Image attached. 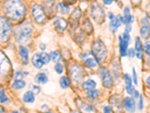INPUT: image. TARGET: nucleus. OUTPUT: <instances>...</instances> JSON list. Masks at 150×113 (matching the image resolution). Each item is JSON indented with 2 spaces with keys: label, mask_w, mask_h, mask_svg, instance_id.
I'll list each match as a JSON object with an SVG mask.
<instances>
[{
  "label": "nucleus",
  "mask_w": 150,
  "mask_h": 113,
  "mask_svg": "<svg viewBox=\"0 0 150 113\" xmlns=\"http://www.w3.org/2000/svg\"><path fill=\"white\" fill-rule=\"evenodd\" d=\"M1 113H5V110L2 107H1Z\"/></svg>",
  "instance_id": "49530a36"
},
{
  "label": "nucleus",
  "mask_w": 150,
  "mask_h": 113,
  "mask_svg": "<svg viewBox=\"0 0 150 113\" xmlns=\"http://www.w3.org/2000/svg\"><path fill=\"white\" fill-rule=\"evenodd\" d=\"M33 26L30 22L23 23L19 25L15 30V38L19 43L24 44L30 40Z\"/></svg>",
  "instance_id": "f03ea898"
},
{
  "label": "nucleus",
  "mask_w": 150,
  "mask_h": 113,
  "mask_svg": "<svg viewBox=\"0 0 150 113\" xmlns=\"http://www.w3.org/2000/svg\"><path fill=\"white\" fill-rule=\"evenodd\" d=\"M144 50H145L146 53L150 55V41H148L144 45Z\"/></svg>",
  "instance_id": "72a5a7b5"
},
{
  "label": "nucleus",
  "mask_w": 150,
  "mask_h": 113,
  "mask_svg": "<svg viewBox=\"0 0 150 113\" xmlns=\"http://www.w3.org/2000/svg\"><path fill=\"white\" fill-rule=\"evenodd\" d=\"M19 54L22 59L23 64L24 65H26L28 64V57H29V52H28L27 49L25 47L21 45L19 48Z\"/></svg>",
  "instance_id": "2eb2a0df"
},
{
  "label": "nucleus",
  "mask_w": 150,
  "mask_h": 113,
  "mask_svg": "<svg viewBox=\"0 0 150 113\" xmlns=\"http://www.w3.org/2000/svg\"><path fill=\"white\" fill-rule=\"evenodd\" d=\"M142 27L140 29V35L143 39H147L150 35V26L148 17H146L142 19Z\"/></svg>",
  "instance_id": "9d476101"
},
{
  "label": "nucleus",
  "mask_w": 150,
  "mask_h": 113,
  "mask_svg": "<svg viewBox=\"0 0 150 113\" xmlns=\"http://www.w3.org/2000/svg\"><path fill=\"white\" fill-rule=\"evenodd\" d=\"M92 51L94 57L99 64L103 63L107 58V55H108L107 48L101 40H96L94 41L92 46Z\"/></svg>",
  "instance_id": "7ed1b4c3"
},
{
  "label": "nucleus",
  "mask_w": 150,
  "mask_h": 113,
  "mask_svg": "<svg viewBox=\"0 0 150 113\" xmlns=\"http://www.w3.org/2000/svg\"><path fill=\"white\" fill-rule=\"evenodd\" d=\"M53 25H54L57 30L59 31V32H63L66 29L67 26H68V23H67V21L64 18L58 17V18L56 19L54 21Z\"/></svg>",
  "instance_id": "f8f14e48"
},
{
  "label": "nucleus",
  "mask_w": 150,
  "mask_h": 113,
  "mask_svg": "<svg viewBox=\"0 0 150 113\" xmlns=\"http://www.w3.org/2000/svg\"><path fill=\"white\" fill-rule=\"evenodd\" d=\"M98 73L101 76L104 87L107 88H110L112 85V79L108 69L106 67H101L99 69Z\"/></svg>",
  "instance_id": "6e6552de"
},
{
  "label": "nucleus",
  "mask_w": 150,
  "mask_h": 113,
  "mask_svg": "<svg viewBox=\"0 0 150 113\" xmlns=\"http://www.w3.org/2000/svg\"><path fill=\"white\" fill-rule=\"evenodd\" d=\"M134 95H135V97H136V98L138 97V96H139L138 91H134Z\"/></svg>",
  "instance_id": "37998d69"
},
{
  "label": "nucleus",
  "mask_w": 150,
  "mask_h": 113,
  "mask_svg": "<svg viewBox=\"0 0 150 113\" xmlns=\"http://www.w3.org/2000/svg\"><path fill=\"white\" fill-rule=\"evenodd\" d=\"M83 87L84 89L87 91H90L92 90H95L96 87V83L93 80H87L86 82L83 84Z\"/></svg>",
  "instance_id": "4be33fe9"
},
{
  "label": "nucleus",
  "mask_w": 150,
  "mask_h": 113,
  "mask_svg": "<svg viewBox=\"0 0 150 113\" xmlns=\"http://www.w3.org/2000/svg\"><path fill=\"white\" fill-rule=\"evenodd\" d=\"M59 9L61 10V12L62 14H67L69 12V5H67L66 3H63V2H60L59 4Z\"/></svg>",
  "instance_id": "cd10ccee"
},
{
  "label": "nucleus",
  "mask_w": 150,
  "mask_h": 113,
  "mask_svg": "<svg viewBox=\"0 0 150 113\" xmlns=\"http://www.w3.org/2000/svg\"><path fill=\"white\" fill-rule=\"evenodd\" d=\"M2 54V56H1V72L2 74H6L7 72H8L9 69H10V64H9V62L8 60V59L6 58V56L4 54Z\"/></svg>",
  "instance_id": "ddd939ff"
},
{
  "label": "nucleus",
  "mask_w": 150,
  "mask_h": 113,
  "mask_svg": "<svg viewBox=\"0 0 150 113\" xmlns=\"http://www.w3.org/2000/svg\"><path fill=\"white\" fill-rule=\"evenodd\" d=\"M146 83L150 86V76L146 79Z\"/></svg>",
  "instance_id": "c03bdc74"
},
{
  "label": "nucleus",
  "mask_w": 150,
  "mask_h": 113,
  "mask_svg": "<svg viewBox=\"0 0 150 113\" xmlns=\"http://www.w3.org/2000/svg\"><path fill=\"white\" fill-rule=\"evenodd\" d=\"M100 94V91L98 90H92V91H88V95L92 98H96Z\"/></svg>",
  "instance_id": "7c9ffc66"
},
{
  "label": "nucleus",
  "mask_w": 150,
  "mask_h": 113,
  "mask_svg": "<svg viewBox=\"0 0 150 113\" xmlns=\"http://www.w3.org/2000/svg\"><path fill=\"white\" fill-rule=\"evenodd\" d=\"M23 101L27 103H32L35 101L34 94L32 91H27L23 96Z\"/></svg>",
  "instance_id": "5701e85b"
},
{
  "label": "nucleus",
  "mask_w": 150,
  "mask_h": 113,
  "mask_svg": "<svg viewBox=\"0 0 150 113\" xmlns=\"http://www.w3.org/2000/svg\"><path fill=\"white\" fill-rule=\"evenodd\" d=\"M25 86H26V82H25L24 81H22V80L15 81V82H14V84H12L13 88L15 90L22 89V88H23Z\"/></svg>",
  "instance_id": "393cba45"
},
{
  "label": "nucleus",
  "mask_w": 150,
  "mask_h": 113,
  "mask_svg": "<svg viewBox=\"0 0 150 113\" xmlns=\"http://www.w3.org/2000/svg\"><path fill=\"white\" fill-rule=\"evenodd\" d=\"M112 2V0H104V3L105 4V5H110V4H111Z\"/></svg>",
  "instance_id": "a19ab883"
},
{
  "label": "nucleus",
  "mask_w": 150,
  "mask_h": 113,
  "mask_svg": "<svg viewBox=\"0 0 150 113\" xmlns=\"http://www.w3.org/2000/svg\"><path fill=\"white\" fill-rule=\"evenodd\" d=\"M23 77V73L21 72H17L15 73V76H14V79H16V81H18L20 79H21Z\"/></svg>",
  "instance_id": "f704fd0d"
},
{
  "label": "nucleus",
  "mask_w": 150,
  "mask_h": 113,
  "mask_svg": "<svg viewBox=\"0 0 150 113\" xmlns=\"http://www.w3.org/2000/svg\"><path fill=\"white\" fill-rule=\"evenodd\" d=\"M12 113H21V112H17V111H14V112H13Z\"/></svg>",
  "instance_id": "09e8293b"
},
{
  "label": "nucleus",
  "mask_w": 150,
  "mask_h": 113,
  "mask_svg": "<svg viewBox=\"0 0 150 113\" xmlns=\"http://www.w3.org/2000/svg\"><path fill=\"white\" fill-rule=\"evenodd\" d=\"M146 11L147 13H148L149 15L150 16V4H149V5L146 6Z\"/></svg>",
  "instance_id": "79ce46f5"
},
{
  "label": "nucleus",
  "mask_w": 150,
  "mask_h": 113,
  "mask_svg": "<svg viewBox=\"0 0 150 113\" xmlns=\"http://www.w3.org/2000/svg\"><path fill=\"white\" fill-rule=\"evenodd\" d=\"M121 25V21L120 20V17H116L113 20L110 21V23L109 24V27L112 33H115L117 31L118 28L120 27Z\"/></svg>",
  "instance_id": "dca6fc26"
},
{
  "label": "nucleus",
  "mask_w": 150,
  "mask_h": 113,
  "mask_svg": "<svg viewBox=\"0 0 150 113\" xmlns=\"http://www.w3.org/2000/svg\"><path fill=\"white\" fill-rule=\"evenodd\" d=\"M85 64L89 68H94L97 65V61L96 60V59L88 58L87 60H86Z\"/></svg>",
  "instance_id": "bb28decb"
},
{
  "label": "nucleus",
  "mask_w": 150,
  "mask_h": 113,
  "mask_svg": "<svg viewBox=\"0 0 150 113\" xmlns=\"http://www.w3.org/2000/svg\"><path fill=\"white\" fill-rule=\"evenodd\" d=\"M133 79L135 84H137V72L135 69H133Z\"/></svg>",
  "instance_id": "e433bc0d"
},
{
  "label": "nucleus",
  "mask_w": 150,
  "mask_h": 113,
  "mask_svg": "<svg viewBox=\"0 0 150 113\" xmlns=\"http://www.w3.org/2000/svg\"><path fill=\"white\" fill-rule=\"evenodd\" d=\"M71 113H80V112H77V111H74V112H72Z\"/></svg>",
  "instance_id": "de8ad7c7"
},
{
  "label": "nucleus",
  "mask_w": 150,
  "mask_h": 113,
  "mask_svg": "<svg viewBox=\"0 0 150 113\" xmlns=\"http://www.w3.org/2000/svg\"><path fill=\"white\" fill-rule=\"evenodd\" d=\"M125 106L129 112H134L136 108L134 99L132 97H126L125 99Z\"/></svg>",
  "instance_id": "4468645a"
},
{
  "label": "nucleus",
  "mask_w": 150,
  "mask_h": 113,
  "mask_svg": "<svg viewBox=\"0 0 150 113\" xmlns=\"http://www.w3.org/2000/svg\"><path fill=\"white\" fill-rule=\"evenodd\" d=\"M124 19H125V24L131 25V24L133 21V17L130 14V9L128 7H125L124 10Z\"/></svg>",
  "instance_id": "412c9836"
},
{
  "label": "nucleus",
  "mask_w": 150,
  "mask_h": 113,
  "mask_svg": "<svg viewBox=\"0 0 150 113\" xmlns=\"http://www.w3.org/2000/svg\"><path fill=\"white\" fill-rule=\"evenodd\" d=\"M139 108H140V110L143 109V97L142 96L140 97V103H139Z\"/></svg>",
  "instance_id": "58836bf2"
},
{
  "label": "nucleus",
  "mask_w": 150,
  "mask_h": 113,
  "mask_svg": "<svg viewBox=\"0 0 150 113\" xmlns=\"http://www.w3.org/2000/svg\"><path fill=\"white\" fill-rule=\"evenodd\" d=\"M110 104L116 113L121 112L122 110V102L120 95H114L110 98Z\"/></svg>",
  "instance_id": "9b49d317"
},
{
  "label": "nucleus",
  "mask_w": 150,
  "mask_h": 113,
  "mask_svg": "<svg viewBox=\"0 0 150 113\" xmlns=\"http://www.w3.org/2000/svg\"><path fill=\"white\" fill-rule=\"evenodd\" d=\"M40 47H41V50H45V48H46V46H45V45H40Z\"/></svg>",
  "instance_id": "a18cd8bd"
},
{
  "label": "nucleus",
  "mask_w": 150,
  "mask_h": 113,
  "mask_svg": "<svg viewBox=\"0 0 150 113\" xmlns=\"http://www.w3.org/2000/svg\"><path fill=\"white\" fill-rule=\"evenodd\" d=\"M111 109L109 106H105L104 108V113H110Z\"/></svg>",
  "instance_id": "4c0bfd02"
},
{
  "label": "nucleus",
  "mask_w": 150,
  "mask_h": 113,
  "mask_svg": "<svg viewBox=\"0 0 150 113\" xmlns=\"http://www.w3.org/2000/svg\"><path fill=\"white\" fill-rule=\"evenodd\" d=\"M81 109L86 113H92L94 112V108L89 105H83L81 106Z\"/></svg>",
  "instance_id": "c756f323"
},
{
  "label": "nucleus",
  "mask_w": 150,
  "mask_h": 113,
  "mask_svg": "<svg viewBox=\"0 0 150 113\" xmlns=\"http://www.w3.org/2000/svg\"><path fill=\"white\" fill-rule=\"evenodd\" d=\"M120 53L122 56H125L128 52V45L130 42V35L127 32H125L122 34V36H120Z\"/></svg>",
  "instance_id": "1a4fd4ad"
},
{
  "label": "nucleus",
  "mask_w": 150,
  "mask_h": 113,
  "mask_svg": "<svg viewBox=\"0 0 150 113\" xmlns=\"http://www.w3.org/2000/svg\"><path fill=\"white\" fill-rule=\"evenodd\" d=\"M108 16H109V18L110 19L111 21H112V20H113V19L115 18L113 14H112V13H111V12H109V13H108Z\"/></svg>",
  "instance_id": "ea45409f"
},
{
  "label": "nucleus",
  "mask_w": 150,
  "mask_h": 113,
  "mask_svg": "<svg viewBox=\"0 0 150 113\" xmlns=\"http://www.w3.org/2000/svg\"><path fill=\"white\" fill-rule=\"evenodd\" d=\"M80 16H81V11L79 8H77L73 11V13L71 15V23L72 26H74L75 24H77V22L79 21V19L80 18Z\"/></svg>",
  "instance_id": "f3484780"
},
{
  "label": "nucleus",
  "mask_w": 150,
  "mask_h": 113,
  "mask_svg": "<svg viewBox=\"0 0 150 113\" xmlns=\"http://www.w3.org/2000/svg\"><path fill=\"white\" fill-rule=\"evenodd\" d=\"M71 78L74 83H78L83 78L84 70L79 64H74L71 68Z\"/></svg>",
  "instance_id": "423d86ee"
},
{
  "label": "nucleus",
  "mask_w": 150,
  "mask_h": 113,
  "mask_svg": "<svg viewBox=\"0 0 150 113\" xmlns=\"http://www.w3.org/2000/svg\"><path fill=\"white\" fill-rule=\"evenodd\" d=\"M55 70L58 74H62L63 72V67L61 64H56L55 66Z\"/></svg>",
  "instance_id": "473e14b6"
},
{
  "label": "nucleus",
  "mask_w": 150,
  "mask_h": 113,
  "mask_svg": "<svg viewBox=\"0 0 150 113\" xmlns=\"http://www.w3.org/2000/svg\"><path fill=\"white\" fill-rule=\"evenodd\" d=\"M149 113H150V108H149Z\"/></svg>",
  "instance_id": "8fccbe9b"
},
{
  "label": "nucleus",
  "mask_w": 150,
  "mask_h": 113,
  "mask_svg": "<svg viewBox=\"0 0 150 113\" xmlns=\"http://www.w3.org/2000/svg\"><path fill=\"white\" fill-rule=\"evenodd\" d=\"M127 54L128 55V56H129V57H134L135 55V52H134V49H132V48H130V49L128 51V52H127Z\"/></svg>",
  "instance_id": "c9c22d12"
},
{
  "label": "nucleus",
  "mask_w": 150,
  "mask_h": 113,
  "mask_svg": "<svg viewBox=\"0 0 150 113\" xmlns=\"http://www.w3.org/2000/svg\"><path fill=\"white\" fill-rule=\"evenodd\" d=\"M32 63H33V66L37 69H41L45 64H43L42 60L41 59V56L40 54H35L32 58Z\"/></svg>",
  "instance_id": "a211bd4d"
},
{
  "label": "nucleus",
  "mask_w": 150,
  "mask_h": 113,
  "mask_svg": "<svg viewBox=\"0 0 150 113\" xmlns=\"http://www.w3.org/2000/svg\"><path fill=\"white\" fill-rule=\"evenodd\" d=\"M125 84H126L127 92L129 94H134V87L131 84V79L129 76V75L125 74Z\"/></svg>",
  "instance_id": "6ab92c4d"
},
{
  "label": "nucleus",
  "mask_w": 150,
  "mask_h": 113,
  "mask_svg": "<svg viewBox=\"0 0 150 113\" xmlns=\"http://www.w3.org/2000/svg\"><path fill=\"white\" fill-rule=\"evenodd\" d=\"M59 83H60V85L62 88L65 89L67 87H68V84H69V82H68V80L65 76H63V77H62L60 79L59 81Z\"/></svg>",
  "instance_id": "c85d7f7f"
},
{
  "label": "nucleus",
  "mask_w": 150,
  "mask_h": 113,
  "mask_svg": "<svg viewBox=\"0 0 150 113\" xmlns=\"http://www.w3.org/2000/svg\"><path fill=\"white\" fill-rule=\"evenodd\" d=\"M4 9L8 18L13 21H20L26 14V9L21 1H7L4 3Z\"/></svg>",
  "instance_id": "f257e3e1"
},
{
  "label": "nucleus",
  "mask_w": 150,
  "mask_h": 113,
  "mask_svg": "<svg viewBox=\"0 0 150 113\" xmlns=\"http://www.w3.org/2000/svg\"><path fill=\"white\" fill-rule=\"evenodd\" d=\"M0 100H1V103H5V102L6 101H8V97H6V95H5V91H4V90L1 89V94H0Z\"/></svg>",
  "instance_id": "2f4dec72"
},
{
  "label": "nucleus",
  "mask_w": 150,
  "mask_h": 113,
  "mask_svg": "<svg viewBox=\"0 0 150 113\" xmlns=\"http://www.w3.org/2000/svg\"><path fill=\"white\" fill-rule=\"evenodd\" d=\"M35 82L38 83H42V84H45V83L47 82V77L46 76L45 73H39L37 75L35 78Z\"/></svg>",
  "instance_id": "b1692460"
},
{
  "label": "nucleus",
  "mask_w": 150,
  "mask_h": 113,
  "mask_svg": "<svg viewBox=\"0 0 150 113\" xmlns=\"http://www.w3.org/2000/svg\"><path fill=\"white\" fill-rule=\"evenodd\" d=\"M135 51H136V56L140 59L142 57V45H141V41H140V38H136L135 40Z\"/></svg>",
  "instance_id": "aec40b11"
},
{
  "label": "nucleus",
  "mask_w": 150,
  "mask_h": 113,
  "mask_svg": "<svg viewBox=\"0 0 150 113\" xmlns=\"http://www.w3.org/2000/svg\"><path fill=\"white\" fill-rule=\"evenodd\" d=\"M92 16L98 24L104 22L105 18V13L101 5L98 2H94L92 5Z\"/></svg>",
  "instance_id": "20e7f679"
},
{
  "label": "nucleus",
  "mask_w": 150,
  "mask_h": 113,
  "mask_svg": "<svg viewBox=\"0 0 150 113\" xmlns=\"http://www.w3.org/2000/svg\"><path fill=\"white\" fill-rule=\"evenodd\" d=\"M11 28L8 21L4 17H1V41L2 42H5L8 40L10 36Z\"/></svg>",
  "instance_id": "0eeeda50"
},
{
  "label": "nucleus",
  "mask_w": 150,
  "mask_h": 113,
  "mask_svg": "<svg viewBox=\"0 0 150 113\" xmlns=\"http://www.w3.org/2000/svg\"><path fill=\"white\" fill-rule=\"evenodd\" d=\"M50 59L54 62L59 61V60L61 59V55H60L59 52L57 51H54L50 52Z\"/></svg>",
  "instance_id": "a878e982"
},
{
  "label": "nucleus",
  "mask_w": 150,
  "mask_h": 113,
  "mask_svg": "<svg viewBox=\"0 0 150 113\" xmlns=\"http://www.w3.org/2000/svg\"><path fill=\"white\" fill-rule=\"evenodd\" d=\"M32 14L35 21L38 24H44L46 21V16H45L44 9L39 5H34L32 8Z\"/></svg>",
  "instance_id": "39448f33"
}]
</instances>
